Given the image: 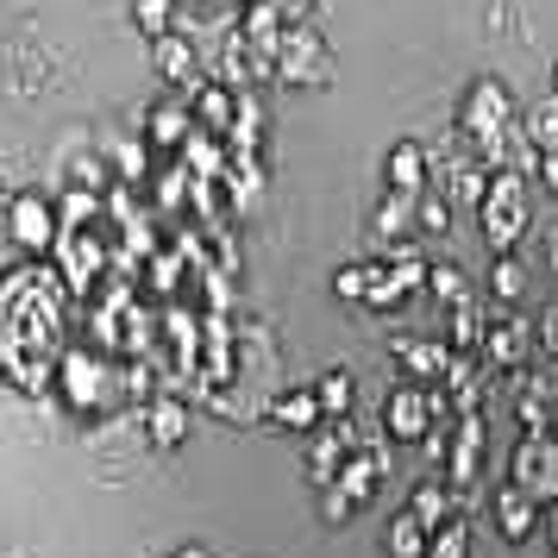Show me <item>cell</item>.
<instances>
[{"instance_id": "6da1fadb", "label": "cell", "mask_w": 558, "mask_h": 558, "mask_svg": "<svg viewBox=\"0 0 558 558\" xmlns=\"http://www.w3.org/2000/svg\"><path fill=\"white\" fill-rule=\"evenodd\" d=\"M20 289H26V302H13V289L0 282V364L26 396H51L57 357H63L57 352V332H63L57 289L38 270H20Z\"/></svg>"}, {"instance_id": "7a4b0ae2", "label": "cell", "mask_w": 558, "mask_h": 558, "mask_svg": "<svg viewBox=\"0 0 558 558\" xmlns=\"http://www.w3.org/2000/svg\"><path fill=\"white\" fill-rule=\"evenodd\" d=\"M458 132L477 145V163H496L508 151V138H514V95L496 76H477L464 107H458Z\"/></svg>"}, {"instance_id": "3957f363", "label": "cell", "mask_w": 558, "mask_h": 558, "mask_svg": "<svg viewBox=\"0 0 558 558\" xmlns=\"http://www.w3.org/2000/svg\"><path fill=\"white\" fill-rule=\"evenodd\" d=\"M57 389L70 396V408H88V414H107L120 402V364L95 345H76V352L57 357Z\"/></svg>"}, {"instance_id": "277c9868", "label": "cell", "mask_w": 558, "mask_h": 558, "mask_svg": "<svg viewBox=\"0 0 558 558\" xmlns=\"http://www.w3.org/2000/svg\"><path fill=\"white\" fill-rule=\"evenodd\" d=\"M483 239L496 245V252H514V239L527 232V182L514 177V170H502V177H489V189H483Z\"/></svg>"}, {"instance_id": "5b68a950", "label": "cell", "mask_w": 558, "mask_h": 558, "mask_svg": "<svg viewBox=\"0 0 558 558\" xmlns=\"http://www.w3.org/2000/svg\"><path fill=\"white\" fill-rule=\"evenodd\" d=\"M377 489H383V452L352 446V452H345V464H339V477L327 483V521H345V514H352V508H364Z\"/></svg>"}, {"instance_id": "8992f818", "label": "cell", "mask_w": 558, "mask_h": 558, "mask_svg": "<svg viewBox=\"0 0 558 558\" xmlns=\"http://www.w3.org/2000/svg\"><path fill=\"white\" fill-rule=\"evenodd\" d=\"M327 38L314 26H289L277 45V82L282 88H320L327 82Z\"/></svg>"}, {"instance_id": "52a82bcc", "label": "cell", "mask_w": 558, "mask_h": 558, "mask_svg": "<svg viewBox=\"0 0 558 558\" xmlns=\"http://www.w3.org/2000/svg\"><path fill=\"white\" fill-rule=\"evenodd\" d=\"M446 414V402H439V389H421V383H402L396 396H389V408H383V427H389V439H402V446H414V439H427L433 421Z\"/></svg>"}, {"instance_id": "ba28073f", "label": "cell", "mask_w": 558, "mask_h": 558, "mask_svg": "<svg viewBox=\"0 0 558 558\" xmlns=\"http://www.w3.org/2000/svg\"><path fill=\"white\" fill-rule=\"evenodd\" d=\"M514 489L533 496L539 508L558 496V439L553 433H527V439L514 446Z\"/></svg>"}, {"instance_id": "9c48e42d", "label": "cell", "mask_w": 558, "mask_h": 558, "mask_svg": "<svg viewBox=\"0 0 558 558\" xmlns=\"http://www.w3.org/2000/svg\"><path fill=\"white\" fill-rule=\"evenodd\" d=\"M57 227H63V220H57V207L45 202V195H20V202H7V232H13L20 252H32V257L51 252Z\"/></svg>"}, {"instance_id": "30bf717a", "label": "cell", "mask_w": 558, "mask_h": 558, "mask_svg": "<svg viewBox=\"0 0 558 558\" xmlns=\"http://www.w3.org/2000/svg\"><path fill=\"white\" fill-rule=\"evenodd\" d=\"M138 414H145V439H151V452H177L182 439H189V402H182V396H151Z\"/></svg>"}, {"instance_id": "8fae6325", "label": "cell", "mask_w": 558, "mask_h": 558, "mask_svg": "<svg viewBox=\"0 0 558 558\" xmlns=\"http://www.w3.org/2000/svg\"><path fill=\"white\" fill-rule=\"evenodd\" d=\"M477 464H483V414H458V433L446 446V483L452 489L477 483Z\"/></svg>"}, {"instance_id": "7c38bea8", "label": "cell", "mask_w": 558, "mask_h": 558, "mask_svg": "<svg viewBox=\"0 0 558 558\" xmlns=\"http://www.w3.org/2000/svg\"><path fill=\"white\" fill-rule=\"evenodd\" d=\"M383 170H389V195H408V202H421V195H427V145H421V138H402V145H396V151H389V163H383Z\"/></svg>"}, {"instance_id": "4fadbf2b", "label": "cell", "mask_w": 558, "mask_h": 558, "mask_svg": "<svg viewBox=\"0 0 558 558\" xmlns=\"http://www.w3.org/2000/svg\"><path fill=\"white\" fill-rule=\"evenodd\" d=\"M189 132H195V113L182 101H157L151 113H145V145L163 157H177L182 145H189Z\"/></svg>"}, {"instance_id": "5bb4252c", "label": "cell", "mask_w": 558, "mask_h": 558, "mask_svg": "<svg viewBox=\"0 0 558 558\" xmlns=\"http://www.w3.org/2000/svg\"><path fill=\"white\" fill-rule=\"evenodd\" d=\"M95 277H101V245H95V227L63 232V282H70L76 295H88Z\"/></svg>"}, {"instance_id": "9a60e30c", "label": "cell", "mask_w": 558, "mask_h": 558, "mask_svg": "<svg viewBox=\"0 0 558 558\" xmlns=\"http://www.w3.org/2000/svg\"><path fill=\"white\" fill-rule=\"evenodd\" d=\"M396 357H402L408 383L433 389V383L446 377V364H452V345H446V339H402V345H396Z\"/></svg>"}, {"instance_id": "2e32d148", "label": "cell", "mask_w": 558, "mask_h": 558, "mask_svg": "<svg viewBox=\"0 0 558 558\" xmlns=\"http://www.w3.org/2000/svg\"><path fill=\"white\" fill-rule=\"evenodd\" d=\"M189 113H195V132L227 138V132H232V113H239V88H227V82H202Z\"/></svg>"}, {"instance_id": "e0dca14e", "label": "cell", "mask_w": 558, "mask_h": 558, "mask_svg": "<svg viewBox=\"0 0 558 558\" xmlns=\"http://www.w3.org/2000/svg\"><path fill=\"white\" fill-rule=\"evenodd\" d=\"M421 232V220H414V202L408 195H383V207H377V245L389 257H408V239Z\"/></svg>"}, {"instance_id": "ac0fdd59", "label": "cell", "mask_w": 558, "mask_h": 558, "mask_svg": "<svg viewBox=\"0 0 558 558\" xmlns=\"http://www.w3.org/2000/svg\"><path fill=\"white\" fill-rule=\"evenodd\" d=\"M533 527H539V502H533V496H521V489L508 483L502 496H496V533H502L508 546H521Z\"/></svg>"}, {"instance_id": "d6986e66", "label": "cell", "mask_w": 558, "mask_h": 558, "mask_svg": "<svg viewBox=\"0 0 558 558\" xmlns=\"http://www.w3.org/2000/svg\"><path fill=\"white\" fill-rule=\"evenodd\" d=\"M345 452H352V427L339 421V427H332L327 439H314V446H307V483H314V489H327V483L339 477Z\"/></svg>"}, {"instance_id": "ffe728a7", "label": "cell", "mask_w": 558, "mask_h": 558, "mask_svg": "<svg viewBox=\"0 0 558 558\" xmlns=\"http://www.w3.org/2000/svg\"><path fill=\"white\" fill-rule=\"evenodd\" d=\"M151 57H157V76L177 82V88H189V82L202 76V70H195V51H189V38H177V32H170V38H157ZM195 88H202V82H195Z\"/></svg>"}, {"instance_id": "44dd1931", "label": "cell", "mask_w": 558, "mask_h": 558, "mask_svg": "<svg viewBox=\"0 0 558 558\" xmlns=\"http://www.w3.org/2000/svg\"><path fill=\"white\" fill-rule=\"evenodd\" d=\"M270 421H277V427H289V433H314L327 414H320V396H314V389H289V396H277Z\"/></svg>"}, {"instance_id": "7402d4cb", "label": "cell", "mask_w": 558, "mask_h": 558, "mask_svg": "<svg viewBox=\"0 0 558 558\" xmlns=\"http://www.w3.org/2000/svg\"><path fill=\"white\" fill-rule=\"evenodd\" d=\"M408 514L421 521L427 533H439L452 521V496H446V483H414V496H408Z\"/></svg>"}, {"instance_id": "603a6c76", "label": "cell", "mask_w": 558, "mask_h": 558, "mask_svg": "<svg viewBox=\"0 0 558 558\" xmlns=\"http://www.w3.org/2000/svg\"><path fill=\"white\" fill-rule=\"evenodd\" d=\"M521 345H527V320H502V327L483 332V357L489 364H521Z\"/></svg>"}, {"instance_id": "cb8c5ba5", "label": "cell", "mask_w": 558, "mask_h": 558, "mask_svg": "<svg viewBox=\"0 0 558 558\" xmlns=\"http://www.w3.org/2000/svg\"><path fill=\"white\" fill-rule=\"evenodd\" d=\"M132 26L145 32V38H170L177 32V0H132Z\"/></svg>"}, {"instance_id": "d4e9b609", "label": "cell", "mask_w": 558, "mask_h": 558, "mask_svg": "<svg viewBox=\"0 0 558 558\" xmlns=\"http://www.w3.org/2000/svg\"><path fill=\"white\" fill-rule=\"evenodd\" d=\"M427 539H433V533L421 527L408 508L396 514V521H389V558H427Z\"/></svg>"}, {"instance_id": "484cf974", "label": "cell", "mask_w": 558, "mask_h": 558, "mask_svg": "<svg viewBox=\"0 0 558 558\" xmlns=\"http://www.w3.org/2000/svg\"><path fill=\"white\" fill-rule=\"evenodd\" d=\"M57 220H63L70 232L95 227V220H101V195H95V189H76V182H70V195H63V207H57Z\"/></svg>"}, {"instance_id": "4316f807", "label": "cell", "mask_w": 558, "mask_h": 558, "mask_svg": "<svg viewBox=\"0 0 558 558\" xmlns=\"http://www.w3.org/2000/svg\"><path fill=\"white\" fill-rule=\"evenodd\" d=\"M314 396H320V414L327 421H345L352 414V377L345 371H327V377L314 383Z\"/></svg>"}, {"instance_id": "83f0119b", "label": "cell", "mask_w": 558, "mask_h": 558, "mask_svg": "<svg viewBox=\"0 0 558 558\" xmlns=\"http://www.w3.org/2000/svg\"><path fill=\"white\" fill-rule=\"evenodd\" d=\"M414 220H421V232H433V239L452 227V202H446V189H433L427 182V195L414 202Z\"/></svg>"}, {"instance_id": "f1b7e54d", "label": "cell", "mask_w": 558, "mask_h": 558, "mask_svg": "<svg viewBox=\"0 0 558 558\" xmlns=\"http://www.w3.org/2000/svg\"><path fill=\"white\" fill-rule=\"evenodd\" d=\"M489 295H496V302H521V295H527V270H521L514 257H496V270H489Z\"/></svg>"}, {"instance_id": "f546056e", "label": "cell", "mask_w": 558, "mask_h": 558, "mask_svg": "<svg viewBox=\"0 0 558 558\" xmlns=\"http://www.w3.org/2000/svg\"><path fill=\"white\" fill-rule=\"evenodd\" d=\"M427 558H471V527L452 514V521H446V527L427 539Z\"/></svg>"}, {"instance_id": "4dcf8cb0", "label": "cell", "mask_w": 558, "mask_h": 558, "mask_svg": "<svg viewBox=\"0 0 558 558\" xmlns=\"http://www.w3.org/2000/svg\"><path fill=\"white\" fill-rule=\"evenodd\" d=\"M189 195H195V177H189L182 163H163V170H157V207H182Z\"/></svg>"}, {"instance_id": "1f68e13d", "label": "cell", "mask_w": 558, "mask_h": 558, "mask_svg": "<svg viewBox=\"0 0 558 558\" xmlns=\"http://www.w3.org/2000/svg\"><path fill=\"white\" fill-rule=\"evenodd\" d=\"M527 145L533 151H558V101H546V107L527 113Z\"/></svg>"}, {"instance_id": "d6a6232c", "label": "cell", "mask_w": 558, "mask_h": 558, "mask_svg": "<svg viewBox=\"0 0 558 558\" xmlns=\"http://www.w3.org/2000/svg\"><path fill=\"white\" fill-rule=\"evenodd\" d=\"M113 163H120V177L126 182H145L151 177V145H145V138H126V145L113 151Z\"/></svg>"}, {"instance_id": "836d02e7", "label": "cell", "mask_w": 558, "mask_h": 558, "mask_svg": "<svg viewBox=\"0 0 558 558\" xmlns=\"http://www.w3.org/2000/svg\"><path fill=\"white\" fill-rule=\"evenodd\" d=\"M427 289L439 295L446 307H464V277H458L452 264H439V270H427Z\"/></svg>"}, {"instance_id": "e575fe53", "label": "cell", "mask_w": 558, "mask_h": 558, "mask_svg": "<svg viewBox=\"0 0 558 558\" xmlns=\"http://www.w3.org/2000/svg\"><path fill=\"white\" fill-rule=\"evenodd\" d=\"M521 433H553V421H546V402H539V389H521Z\"/></svg>"}, {"instance_id": "d590c367", "label": "cell", "mask_w": 558, "mask_h": 558, "mask_svg": "<svg viewBox=\"0 0 558 558\" xmlns=\"http://www.w3.org/2000/svg\"><path fill=\"white\" fill-rule=\"evenodd\" d=\"M177 282H182V257L177 252H157L151 257V289H157V295H170Z\"/></svg>"}, {"instance_id": "8d00e7d4", "label": "cell", "mask_w": 558, "mask_h": 558, "mask_svg": "<svg viewBox=\"0 0 558 558\" xmlns=\"http://www.w3.org/2000/svg\"><path fill=\"white\" fill-rule=\"evenodd\" d=\"M539 339H546V357H558V302L546 307V327H539Z\"/></svg>"}, {"instance_id": "74e56055", "label": "cell", "mask_w": 558, "mask_h": 558, "mask_svg": "<svg viewBox=\"0 0 558 558\" xmlns=\"http://www.w3.org/2000/svg\"><path fill=\"white\" fill-rule=\"evenodd\" d=\"M539 182L558 195V151H539Z\"/></svg>"}, {"instance_id": "f35d334b", "label": "cell", "mask_w": 558, "mask_h": 558, "mask_svg": "<svg viewBox=\"0 0 558 558\" xmlns=\"http://www.w3.org/2000/svg\"><path fill=\"white\" fill-rule=\"evenodd\" d=\"M546 257H553V270H558V227H553V239H546Z\"/></svg>"}, {"instance_id": "ab89813d", "label": "cell", "mask_w": 558, "mask_h": 558, "mask_svg": "<svg viewBox=\"0 0 558 558\" xmlns=\"http://www.w3.org/2000/svg\"><path fill=\"white\" fill-rule=\"evenodd\" d=\"M170 558H207L202 546H182V553H170Z\"/></svg>"}, {"instance_id": "60d3db41", "label": "cell", "mask_w": 558, "mask_h": 558, "mask_svg": "<svg viewBox=\"0 0 558 558\" xmlns=\"http://www.w3.org/2000/svg\"><path fill=\"white\" fill-rule=\"evenodd\" d=\"M0 214H7V170H0Z\"/></svg>"}, {"instance_id": "b9f144b4", "label": "cell", "mask_w": 558, "mask_h": 558, "mask_svg": "<svg viewBox=\"0 0 558 558\" xmlns=\"http://www.w3.org/2000/svg\"><path fill=\"white\" fill-rule=\"evenodd\" d=\"M553 101H558V63H553Z\"/></svg>"}]
</instances>
